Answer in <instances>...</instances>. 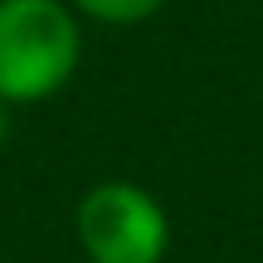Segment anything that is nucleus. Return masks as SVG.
<instances>
[{"instance_id":"nucleus-2","label":"nucleus","mask_w":263,"mask_h":263,"mask_svg":"<svg viewBox=\"0 0 263 263\" xmlns=\"http://www.w3.org/2000/svg\"><path fill=\"white\" fill-rule=\"evenodd\" d=\"M73 239L88 263H166L171 215L146 185L107 176L78 195Z\"/></svg>"},{"instance_id":"nucleus-1","label":"nucleus","mask_w":263,"mask_h":263,"mask_svg":"<svg viewBox=\"0 0 263 263\" xmlns=\"http://www.w3.org/2000/svg\"><path fill=\"white\" fill-rule=\"evenodd\" d=\"M83 59V20L68 0H0V98L29 107L54 98Z\"/></svg>"},{"instance_id":"nucleus-4","label":"nucleus","mask_w":263,"mask_h":263,"mask_svg":"<svg viewBox=\"0 0 263 263\" xmlns=\"http://www.w3.org/2000/svg\"><path fill=\"white\" fill-rule=\"evenodd\" d=\"M10 127H15V107H10L5 98H0V146L10 141Z\"/></svg>"},{"instance_id":"nucleus-3","label":"nucleus","mask_w":263,"mask_h":263,"mask_svg":"<svg viewBox=\"0 0 263 263\" xmlns=\"http://www.w3.org/2000/svg\"><path fill=\"white\" fill-rule=\"evenodd\" d=\"M171 0H68L78 20H93V25H146L166 10Z\"/></svg>"}]
</instances>
